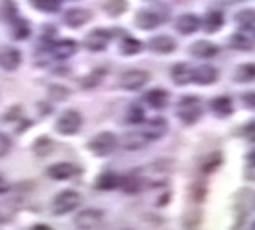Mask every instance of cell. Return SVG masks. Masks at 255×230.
<instances>
[{"mask_svg": "<svg viewBox=\"0 0 255 230\" xmlns=\"http://www.w3.org/2000/svg\"><path fill=\"white\" fill-rule=\"evenodd\" d=\"M87 147L97 157H107L118 147V137L112 131H101V133H97L95 137H91Z\"/></svg>", "mask_w": 255, "mask_h": 230, "instance_id": "obj_1", "label": "cell"}, {"mask_svg": "<svg viewBox=\"0 0 255 230\" xmlns=\"http://www.w3.org/2000/svg\"><path fill=\"white\" fill-rule=\"evenodd\" d=\"M201 103L197 97H184L178 103V118L184 124H195L201 118Z\"/></svg>", "mask_w": 255, "mask_h": 230, "instance_id": "obj_2", "label": "cell"}, {"mask_svg": "<svg viewBox=\"0 0 255 230\" xmlns=\"http://www.w3.org/2000/svg\"><path fill=\"white\" fill-rule=\"evenodd\" d=\"M81 203V196L74 190H64L52 201V211L56 215H68L78 209Z\"/></svg>", "mask_w": 255, "mask_h": 230, "instance_id": "obj_3", "label": "cell"}, {"mask_svg": "<svg viewBox=\"0 0 255 230\" xmlns=\"http://www.w3.org/2000/svg\"><path fill=\"white\" fill-rule=\"evenodd\" d=\"M81 124H83V118L78 111L70 109L60 115V118L56 120V131L62 133V135H74L81 130Z\"/></svg>", "mask_w": 255, "mask_h": 230, "instance_id": "obj_4", "label": "cell"}, {"mask_svg": "<svg viewBox=\"0 0 255 230\" xmlns=\"http://www.w3.org/2000/svg\"><path fill=\"white\" fill-rule=\"evenodd\" d=\"M147 82H149V74L145 70H128L120 76L118 85L126 91H137V89L145 87Z\"/></svg>", "mask_w": 255, "mask_h": 230, "instance_id": "obj_5", "label": "cell"}, {"mask_svg": "<svg viewBox=\"0 0 255 230\" xmlns=\"http://www.w3.org/2000/svg\"><path fill=\"white\" fill-rule=\"evenodd\" d=\"M103 219H105L103 211H99V209H85V211L78 213V217L74 219V225L80 230H95L101 227Z\"/></svg>", "mask_w": 255, "mask_h": 230, "instance_id": "obj_6", "label": "cell"}, {"mask_svg": "<svg viewBox=\"0 0 255 230\" xmlns=\"http://www.w3.org/2000/svg\"><path fill=\"white\" fill-rule=\"evenodd\" d=\"M112 39V33L109 29H93V31L87 33V37H85V47L91 50V52H101V50H105L109 47V43H111Z\"/></svg>", "mask_w": 255, "mask_h": 230, "instance_id": "obj_7", "label": "cell"}, {"mask_svg": "<svg viewBox=\"0 0 255 230\" xmlns=\"http://www.w3.org/2000/svg\"><path fill=\"white\" fill-rule=\"evenodd\" d=\"M217 78H219V72L215 66L201 64L193 68V82L197 85H211V83L217 82Z\"/></svg>", "mask_w": 255, "mask_h": 230, "instance_id": "obj_8", "label": "cell"}, {"mask_svg": "<svg viewBox=\"0 0 255 230\" xmlns=\"http://www.w3.org/2000/svg\"><path fill=\"white\" fill-rule=\"evenodd\" d=\"M164 19H166V16H160L159 12H155V10H141L135 16V23L141 29H155V27H159Z\"/></svg>", "mask_w": 255, "mask_h": 230, "instance_id": "obj_9", "label": "cell"}, {"mask_svg": "<svg viewBox=\"0 0 255 230\" xmlns=\"http://www.w3.org/2000/svg\"><path fill=\"white\" fill-rule=\"evenodd\" d=\"M52 56L58 58V60H66L70 56H74L78 52V43L72 41V39H60L52 45Z\"/></svg>", "mask_w": 255, "mask_h": 230, "instance_id": "obj_10", "label": "cell"}, {"mask_svg": "<svg viewBox=\"0 0 255 230\" xmlns=\"http://www.w3.org/2000/svg\"><path fill=\"white\" fill-rule=\"evenodd\" d=\"M47 174L52 180H70L78 174V168L70 163H56L47 168Z\"/></svg>", "mask_w": 255, "mask_h": 230, "instance_id": "obj_11", "label": "cell"}, {"mask_svg": "<svg viewBox=\"0 0 255 230\" xmlns=\"http://www.w3.org/2000/svg\"><path fill=\"white\" fill-rule=\"evenodd\" d=\"M149 49L157 54H172L176 50V41L168 35H157L149 41Z\"/></svg>", "mask_w": 255, "mask_h": 230, "instance_id": "obj_12", "label": "cell"}, {"mask_svg": "<svg viewBox=\"0 0 255 230\" xmlns=\"http://www.w3.org/2000/svg\"><path fill=\"white\" fill-rule=\"evenodd\" d=\"M201 27V19L195 16V14H182V16L176 19V29L182 33V35H191Z\"/></svg>", "mask_w": 255, "mask_h": 230, "instance_id": "obj_13", "label": "cell"}, {"mask_svg": "<svg viewBox=\"0 0 255 230\" xmlns=\"http://www.w3.org/2000/svg\"><path fill=\"white\" fill-rule=\"evenodd\" d=\"M89 19H91L89 10H83V8H72V10H68V12H66V16H64V23H66L68 27H81V25H85Z\"/></svg>", "mask_w": 255, "mask_h": 230, "instance_id": "obj_14", "label": "cell"}, {"mask_svg": "<svg viewBox=\"0 0 255 230\" xmlns=\"http://www.w3.org/2000/svg\"><path fill=\"white\" fill-rule=\"evenodd\" d=\"M21 64V54L16 49H6L0 52V68L6 72H14Z\"/></svg>", "mask_w": 255, "mask_h": 230, "instance_id": "obj_15", "label": "cell"}, {"mask_svg": "<svg viewBox=\"0 0 255 230\" xmlns=\"http://www.w3.org/2000/svg\"><path fill=\"white\" fill-rule=\"evenodd\" d=\"M190 52L197 58H213L215 54H219V47L209 41H197L191 45Z\"/></svg>", "mask_w": 255, "mask_h": 230, "instance_id": "obj_16", "label": "cell"}, {"mask_svg": "<svg viewBox=\"0 0 255 230\" xmlns=\"http://www.w3.org/2000/svg\"><path fill=\"white\" fill-rule=\"evenodd\" d=\"M143 101L149 105V107H153V109H164L166 107V103H168V91H164V89H151V91H147L143 95Z\"/></svg>", "mask_w": 255, "mask_h": 230, "instance_id": "obj_17", "label": "cell"}, {"mask_svg": "<svg viewBox=\"0 0 255 230\" xmlns=\"http://www.w3.org/2000/svg\"><path fill=\"white\" fill-rule=\"evenodd\" d=\"M172 82L176 85H186V83L193 82V68H190L188 64L180 62L172 68Z\"/></svg>", "mask_w": 255, "mask_h": 230, "instance_id": "obj_18", "label": "cell"}, {"mask_svg": "<svg viewBox=\"0 0 255 230\" xmlns=\"http://www.w3.org/2000/svg\"><path fill=\"white\" fill-rule=\"evenodd\" d=\"M164 131H166V120L155 118V120L147 122V126H145V130H143V135L149 141H155V139H159L160 135H164Z\"/></svg>", "mask_w": 255, "mask_h": 230, "instance_id": "obj_19", "label": "cell"}, {"mask_svg": "<svg viewBox=\"0 0 255 230\" xmlns=\"http://www.w3.org/2000/svg\"><path fill=\"white\" fill-rule=\"evenodd\" d=\"M201 25L207 33H217L224 25V14L219 12V10H211V12H207V16H205Z\"/></svg>", "mask_w": 255, "mask_h": 230, "instance_id": "obj_20", "label": "cell"}, {"mask_svg": "<svg viewBox=\"0 0 255 230\" xmlns=\"http://www.w3.org/2000/svg\"><path fill=\"white\" fill-rule=\"evenodd\" d=\"M211 111L215 113L217 116H230L232 115V111H234V107H232V99L226 97V95H221V97L213 99V103H211Z\"/></svg>", "mask_w": 255, "mask_h": 230, "instance_id": "obj_21", "label": "cell"}, {"mask_svg": "<svg viewBox=\"0 0 255 230\" xmlns=\"http://www.w3.org/2000/svg\"><path fill=\"white\" fill-rule=\"evenodd\" d=\"M149 143V139L143 135V131H137V133H128L122 137V145L128 149V151H133V149H141L143 145Z\"/></svg>", "mask_w": 255, "mask_h": 230, "instance_id": "obj_22", "label": "cell"}, {"mask_svg": "<svg viewBox=\"0 0 255 230\" xmlns=\"http://www.w3.org/2000/svg\"><path fill=\"white\" fill-rule=\"evenodd\" d=\"M101 8L111 17H116V16H122L128 10V2L126 0H103Z\"/></svg>", "mask_w": 255, "mask_h": 230, "instance_id": "obj_23", "label": "cell"}, {"mask_svg": "<svg viewBox=\"0 0 255 230\" xmlns=\"http://www.w3.org/2000/svg\"><path fill=\"white\" fill-rule=\"evenodd\" d=\"M120 178H118V174H114V172H103L95 182V188L97 190H114V188H118L120 186Z\"/></svg>", "mask_w": 255, "mask_h": 230, "instance_id": "obj_24", "label": "cell"}, {"mask_svg": "<svg viewBox=\"0 0 255 230\" xmlns=\"http://www.w3.org/2000/svg\"><path fill=\"white\" fill-rule=\"evenodd\" d=\"M141 50H143L141 41H137V39H133V37H129V35H126V37L122 39V43H120V52L126 54V56H133V54H137V52H141Z\"/></svg>", "mask_w": 255, "mask_h": 230, "instance_id": "obj_25", "label": "cell"}, {"mask_svg": "<svg viewBox=\"0 0 255 230\" xmlns=\"http://www.w3.org/2000/svg\"><path fill=\"white\" fill-rule=\"evenodd\" d=\"M33 8L41 10V12H48V14H54L60 10V0H29Z\"/></svg>", "mask_w": 255, "mask_h": 230, "instance_id": "obj_26", "label": "cell"}, {"mask_svg": "<svg viewBox=\"0 0 255 230\" xmlns=\"http://www.w3.org/2000/svg\"><path fill=\"white\" fill-rule=\"evenodd\" d=\"M255 80V64L248 62V64H242L236 70V82L242 83H250Z\"/></svg>", "mask_w": 255, "mask_h": 230, "instance_id": "obj_27", "label": "cell"}, {"mask_svg": "<svg viewBox=\"0 0 255 230\" xmlns=\"http://www.w3.org/2000/svg\"><path fill=\"white\" fill-rule=\"evenodd\" d=\"M14 39H17V41H23V39H27L29 35H31V29H29V23L25 21V19H19V17H16L14 19Z\"/></svg>", "mask_w": 255, "mask_h": 230, "instance_id": "obj_28", "label": "cell"}, {"mask_svg": "<svg viewBox=\"0 0 255 230\" xmlns=\"http://www.w3.org/2000/svg\"><path fill=\"white\" fill-rule=\"evenodd\" d=\"M126 120L129 124H141L145 120V113L143 109L139 107V105H131L129 109H128V115H126Z\"/></svg>", "mask_w": 255, "mask_h": 230, "instance_id": "obj_29", "label": "cell"}, {"mask_svg": "<svg viewBox=\"0 0 255 230\" xmlns=\"http://www.w3.org/2000/svg\"><path fill=\"white\" fill-rule=\"evenodd\" d=\"M52 149H54V143H52L48 137H39V139L35 141V145H33V151H35L37 155H41V157L48 155Z\"/></svg>", "mask_w": 255, "mask_h": 230, "instance_id": "obj_30", "label": "cell"}, {"mask_svg": "<svg viewBox=\"0 0 255 230\" xmlns=\"http://www.w3.org/2000/svg\"><path fill=\"white\" fill-rule=\"evenodd\" d=\"M232 47L238 50H250L252 49V41L246 37V35H242V33H236L234 37H232Z\"/></svg>", "mask_w": 255, "mask_h": 230, "instance_id": "obj_31", "label": "cell"}, {"mask_svg": "<svg viewBox=\"0 0 255 230\" xmlns=\"http://www.w3.org/2000/svg\"><path fill=\"white\" fill-rule=\"evenodd\" d=\"M238 23H242L244 27H252L255 25V10H244L238 14Z\"/></svg>", "mask_w": 255, "mask_h": 230, "instance_id": "obj_32", "label": "cell"}, {"mask_svg": "<svg viewBox=\"0 0 255 230\" xmlns=\"http://www.w3.org/2000/svg\"><path fill=\"white\" fill-rule=\"evenodd\" d=\"M12 147V143H10V139H8V135H4V133H0V157H4L8 151Z\"/></svg>", "mask_w": 255, "mask_h": 230, "instance_id": "obj_33", "label": "cell"}, {"mask_svg": "<svg viewBox=\"0 0 255 230\" xmlns=\"http://www.w3.org/2000/svg\"><path fill=\"white\" fill-rule=\"evenodd\" d=\"M242 101H244V105H246L248 109L255 111V91H248V93L242 97Z\"/></svg>", "mask_w": 255, "mask_h": 230, "instance_id": "obj_34", "label": "cell"}, {"mask_svg": "<svg viewBox=\"0 0 255 230\" xmlns=\"http://www.w3.org/2000/svg\"><path fill=\"white\" fill-rule=\"evenodd\" d=\"M244 135H246L250 141H255V122H250V124L244 128Z\"/></svg>", "mask_w": 255, "mask_h": 230, "instance_id": "obj_35", "label": "cell"}, {"mask_svg": "<svg viewBox=\"0 0 255 230\" xmlns=\"http://www.w3.org/2000/svg\"><path fill=\"white\" fill-rule=\"evenodd\" d=\"M31 230H52L50 227H47V225H35Z\"/></svg>", "mask_w": 255, "mask_h": 230, "instance_id": "obj_36", "label": "cell"}, {"mask_svg": "<svg viewBox=\"0 0 255 230\" xmlns=\"http://www.w3.org/2000/svg\"><path fill=\"white\" fill-rule=\"evenodd\" d=\"M248 161H250V164H254L255 166V151H252V153L248 155Z\"/></svg>", "mask_w": 255, "mask_h": 230, "instance_id": "obj_37", "label": "cell"}, {"mask_svg": "<svg viewBox=\"0 0 255 230\" xmlns=\"http://www.w3.org/2000/svg\"><path fill=\"white\" fill-rule=\"evenodd\" d=\"M252 230H255V223H254V225H252Z\"/></svg>", "mask_w": 255, "mask_h": 230, "instance_id": "obj_38", "label": "cell"}]
</instances>
